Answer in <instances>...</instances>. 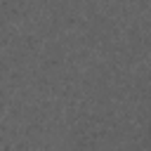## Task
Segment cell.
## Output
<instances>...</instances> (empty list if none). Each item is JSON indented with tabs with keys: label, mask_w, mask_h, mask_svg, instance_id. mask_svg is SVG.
Returning <instances> with one entry per match:
<instances>
[{
	"label": "cell",
	"mask_w": 151,
	"mask_h": 151,
	"mask_svg": "<svg viewBox=\"0 0 151 151\" xmlns=\"http://www.w3.org/2000/svg\"><path fill=\"white\" fill-rule=\"evenodd\" d=\"M146 5H149V9H151V0H146Z\"/></svg>",
	"instance_id": "cell-1"
}]
</instances>
